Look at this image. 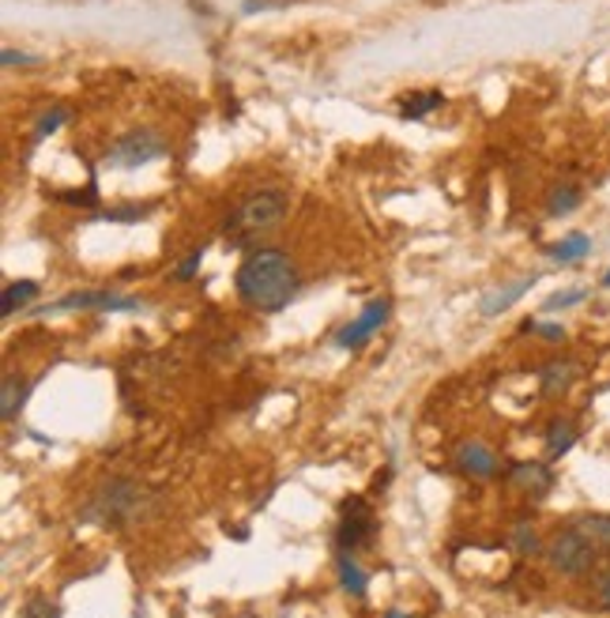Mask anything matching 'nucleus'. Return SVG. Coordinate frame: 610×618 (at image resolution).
Returning a JSON list of instances; mask_svg holds the SVG:
<instances>
[{
  "mask_svg": "<svg viewBox=\"0 0 610 618\" xmlns=\"http://www.w3.org/2000/svg\"><path fill=\"white\" fill-rule=\"evenodd\" d=\"M302 287L298 265L291 253L283 250H249L242 257V265L234 271V291L237 299L257 313H279L294 302Z\"/></svg>",
  "mask_w": 610,
  "mask_h": 618,
  "instance_id": "1",
  "label": "nucleus"
},
{
  "mask_svg": "<svg viewBox=\"0 0 610 618\" xmlns=\"http://www.w3.org/2000/svg\"><path fill=\"white\" fill-rule=\"evenodd\" d=\"M286 208H291V201H286L283 189H276V185L253 189V193L242 196V201H237V208L227 216V222H222V234L230 238V245L253 250L260 238L276 234V230L283 227Z\"/></svg>",
  "mask_w": 610,
  "mask_h": 618,
  "instance_id": "2",
  "label": "nucleus"
},
{
  "mask_svg": "<svg viewBox=\"0 0 610 618\" xmlns=\"http://www.w3.org/2000/svg\"><path fill=\"white\" fill-rule=\"evenodd\" d=\"M147 506H151V490L144 483L129 480V475H118V480L98 486L80 517L90 524H106V529H125V524L147 513Z\"/></svg>",
  "mask_w": 610,
  "mask_h": 618,
  "instance_id": "3",
  "label": "nucleus"
},
{
  "mask_svg": "<svg viewBox=\"0 0 610 618\" xmlns=\"http://www.w3.org/2000/svg\"><path fill=\"white\" fill-rule=\"evenodd\" d=\"M170 152L167 136L159 129H129L125 136H118L106 147V167L110 170H139L147 162L162 159Z\"/></svg>",
  "mask_w": 610,
  "mask_h": 618,
  "instance_id": "4",
  "label": "nucleus"
},
{
  "mask_svg": "<svg viewBox=\"0 0 610 618\" xmlns=\"http://www.w3.org/2000/svg\"><path fill=\"white\" fill-rule=\"evenodd\" d=\"M596 543L588 540L576 524H569V529L562 532H554L550 535V543H547V562H550V570L554 573H562V577H584V573H591V566H596Z\"/></svg>",
  "mask_w": 610,
  "mask_h": 618,
  "instance_id": "5",
  "label": "nucleus"
},
{
  "mask_svg": "<svg viewBox=\"0 0 610 618\" xmlns=\"http://www.w3.org/2000/svg\"><path fill=\"white\" fill-rule=\"evenodd\" d=\"M377 529H381V521H377L374 506L366 498H347L340 506V524H335V550L358 555L362 547H374Z\"/></svg>",
  "mask_w": 610,
  "mask_h": 618,
  "instance_id": "6",
  "label": "nucleus"
},
{
  "mask_svg": "<svg viewBox=\"0 0 610 618\" xmlns=\"http://www.w3.org/2000/svg\"><path fill=\"white\" fill-rule=\"evenodd\" d=\"M392 317V302L389 299H374L366 302V306L358 310V317L351 320V325H343L340 332H335V348L343 351H362L369 340H374L377 332L385 328V320Z\"/></svg>",
  "mask_w": 610,
  "mask_h": 618,
  "instance_id": "7",
  "label": "nucleus"
},
{
  "mask_svg": "<svg viewBox=\"0 0 610 618\" xmlns=\"http://www.w3.org/2000/svg\"><path fill=\"white\" fill-rule=\"evenodd\" d=\"M72 310H98V313H136L139 302L125 299V294L113 291H72L64 299H57L53 306H46L42 313H72Z\"/></svg>",
  "mask_w": 610,
  "mask_h": 618,
  "instance_id": "8",
  "label": "nucleus"
},
{
  "mask_svg": "<svg viewBox=\"0 0 610 618\" xmlns=\"http://www.w3.org/2000/svg\"><path fill=\"white\" fill-rule=\"evenodd\" d=\"M509 483L532 498H547L554 490V468H550V460H521L509 468Z\"/></svg>",
  "mask_w": 610,
  "mask_h": 618,
  "instance_id": "9",
  "label": "nucleus"
},
{
  "mask_svg": "<svg viewBox=\"0 0 610 618\" xmlns=\"http://www.w3.org/2000/svg\"><path fill=\"white\" fill-rule=\"evenodd\" d=\"M456 468L464 475H472V480H493V475H498V468H501V460H498V452H493L490 445L464 441L456 449Z\"/></svg>",
  "mask_w": 610,
  "mask_h": 618,
  "instance_id": "10",
  "label": "nucleus"
},
{
  "mask_svg": "<svg viewBox=\"0 0 610 618\" xmlns=\"http://www.w3.org/2000/svg\"><path fill=\"white\" fill-rule=\"evenodd\" d=\"M535 279L539 276H521L516 283H501V287H493V291H486L479 302V313L483 317H498V313H505L509 306H516V302L535 287Z\"/></svg>",
  "mask_w": 610,
  "mask_h": 618,
  "instance_id": "11",
  "label": "nucleus"
},
{
  "mask_svg": "<svg viewBox=\"0 0 610 618\" xmlns=\"http://www.w3.org/2000/svg\"><path fill=\"white\" fill-rule=\"evenodd\" d=\"M576 377H581V366L573 359H550L539 366V389L547 397H562L576 385Z\"/></svg>",
  "mask_w": 610,
  "mask_h": 618,
  "instance_id": "12",
  "label": "nucleus"
},
{
  "mask_svg": "<svg viewBox=\"0 0 610 618\" xmlns=\"http://www.w3.org/2000/svg\"><path fill=\"white\" fill-rule=\"evenodd\" d=\"M335 573H340V584H343V592H347V596L366 599V592H369V573L358 566V558L347 555V550H335Z\"/></svg>",
  "mask_w": 610,
  "mask_h": 618,
  "instance_id": "13",
  "label": "nucleus"
},
{
  "mask_svg": "<svg viewBox=\"0 0 610 618\" xmlns=\"http://www.w3.org/2000/svg\"><path fill=\"white\" fill-rule=\"evenodd\" d=\"M27 392H30L27 377L15 374V369H8L4 381H0V415H4V423H12V419L23 411V400H27Z\"/></svg>",
  "mask_w": 610,
  "mask_h": 618,
  "instance_id": "14",
  "label": "nucleus"
},
{
  "mask_svg": "<svg viewBox=\"0 0 610 618\" xmlns=\"http://www.w3.org/2000/svg\"><path fill=\"white\" fill-rule=\"evenodd\" d=\"M38 291H42V287H38L35 279H12V283H4V294H0V317H12V313H20L23 306H30V302L38 299Z\"/></svg>",
  "mask_w": 610,
  "mask_h": 618,
  "instance_id": "15",
  "label": "nucleus"
},
{
  "mask_svg": "<svg viewBox=\"0 0 610 618\" xmlns=\"http://www.w3.org/2000/svg\"><path fill=\"white\" fill-rule=\"evenodd\" d=\"M441 106H444L441 90H407V95H400V118L418 121V118H426V113L441 110Z\"/></svg>",
  "mask_w": 610,
  "mask_h": 618,
  "instance_id": "16",
  "label": "nucleus"
},
{
  "mask_svg": "<svg viewBox=\"0 0 610 618\" xmlns=\"http://www.w3.org/2000/svg\"><path fill=\"white\" fill-rule=\"evenodd\" d=\"M591 253V238L584 234V230H573V234H565L562 242H554L547 250L550 260H558V265H576V260H584Z\"/></svg>",
  "mask_w": 610,
  "mask_h": 618,
  "instance_id": "17",
  "label": "nucleus"
},
{
  "mask_svg": "<svg viewBox=\"0 0 610 618\" xmlns=\"http://www.w3.org/2000/svg\"><path fill=\"white\" fill-rule=\"evenodd\" d=\"M584 201V189L576 185V181H562V185H554L547 193V216L550 219H562L569 211H576Z\"/></svg>",
  "mask_w": 610,
  "mask_h": 618,
  "instance_id": "18",
  "label": "nucleus"
},
{
  "mask_svg": "<svg viewBox=\"0 0 610 618\" xmlns=\"http://www.w3.org/2000/svg\"><path fill=\"white\" fill-rule=\"evenodd\" d=\"M576 438H581V431H576L569 419H554V423L547 426V438H542V441H547V457L550 460L565 457V452L576 445Z\"/></svg>",
  "mask_w": 610,
  "mask_h": 618,
  "instance_id": "19",
  "label": "nucleus"
},
{
  "mask_svg": "<svg viewBox=\"0 0 610 618\" xmlns=\"http://www.w3.org/2000/svg\"><path fill=\"white\" fill-rule=\"evenodd\" d=\"M576 529H581L584 535H588L596 547H603L610 550V513H584V517H576Z\"/></svg>",
  "mask_w": 610,
  "mask_h": 618,
  "instance_id": "20",
  "label": "nucleus"
},
{
  "mask_svg": "<svg viewBox=\"0 0 610 618\" xmlns=\"http://www.w3.org/2000/svg\"><path fill=\"white\" fill-rule=\"evenodd\" d=\"M509 547L516 550V555H524V558H532V555H542V543H539V535H535V529L527 521H516L513 524V535H509Z\"/></svg>",
  "mask_w": 610,
  "mask_h": 618,
  "instance_id": "21",
  "label": "nucleus"
},
{
  "mask_svg": "<svg viewBox=\"0 0 610 618\" xmlns=\"http://www.w3.org/2000/svg\"><path fill=\"white\" fill-rule=\"evenodd\" d=\"M69 121V106H53V110H46L42 118L35 121V133H30V144H42L46 136H53L57 129Z\"/></svg>",
  "mask_w": 610,
  "mask_h": 618,
  "instance_id": "22",
  "label": "nucleus"
},
{
  "mask_svg": "<svg viewBox=\"0 0 610 618\" xmlns=\"http://www.w3.org/2000/svg\"><path fill=\"white\" fill-rule=\"evenodd\" d=\"M588 299V291L584 287H569V291H554L547 302H542V310L547 313H558V310H569V306H581V302Z\"/></svg>",
  "mask_w": 610,
  "mask_h": 618,
  "instance_id": "23",
  "label": "nucleus"
},
{
  "mask_svg": "<svg viewBox=\"0 0 610 618\" xmlns=\"http://www.w3.org/2000/svg\"><path fill=\"white\" fill-rule=\"evenodd\" d=\"M20 618H61V607L49 596H30L27 604L20 607Z\"/></svg>",
  "mask_w": 610,
  "mask_h": 618,
  "instance_id": "24",
  "label": "nucleus"
},
{
  "mask_svg": "<svg viewBox=\"0 0 610 618\" xmlns=\"http://www.w3.org/2000/svg\"><path fill=\"white\" fill-rule=\"evenodd\" d=\"M524 332L542 336L547 343H562V340H565V328L554 325V320H524Z\"/></svg>",
  "mask_w": 610,
  "mask_h": 618,
  "instance_id": "25",
  "label": "nucleus"
},
{
  "mask_svg": "<svg viewBox=\"0 0 610 618\" xmlns=\"http://www.w3.org/2000/svg\"><path fill=\"white\" fill-rule=\"evenodd\" d=\"M57 201L61 204H76V208H98V189H95V181L84 189V193H53Z\"/></svg>",
  "mask_w": 610,
  "mask_h": 618,
  "instance_id": "26",
  "label": "nucleus"
},
{
  "mask_svg": "<svg viewBox=\"0 0 610 618\" xmlns=\"http://www.w3.org/2000/svg\"><path fill=\"white\" fill-rule=\"evenodd\" d=\"M200 265H204V250H193V253H188V257L174 268V279H178V283H188V279H193L196 271H200Z\"/></svg>",
  "mask_w": 610,
  "mask_h": 618,
  "instance_id": "27",
  "label": "nucleus"
},
{
  "mask_svg": "<svg viewBox=\"0 0 610 618\" xmlns=\"http://www.w3.org/2000/svg\"><path fill=\"white\" fill-rule=\"evenodd\" d=\"M147 211H151L147 204H144V208H136V204H132V208H110V211H102L98 219H106V222H139V219L147 216Z\"/></svg>",
  "mask_w": 610,
  "mask_h": 618,
  "instance_id": "28",
  "label": "nucleus"
},
{
  "mask_svg": "<svg viewBox=\"0 0 610 618\" xmlns=\"http://www.w3.org/2000/svg\"><path fill=\"white\" fill-rule=\"evenodd\" d=\"M591 592H596V604L610 611V570H603L596 577V584H591Z\"/></svg>",
  "mask_w": 610,
  "mask_h": 618,
  "instance_id": "29",
  "label": "nucleus"
},
{
  "mask_svg": "<svg viewBox=\"0 0 610 618\" xmlns=\"http://www.w3.org/2000/svg\"><path fill=\"white\" fill-rule=\"evenodd\" d=\"M0 64H4V69H15V64H38V57L20 53V49H4V53H0Z\"/></svg>",
  "mask_w": 610,
  "mask_h": 618,
  "instance_id": "30",
  "label": "nucleus"
},
{
  "mask_svg": "<svg viewBox=\"0 0 610 618\" xmlns=\"http://www.w3.org/2000/svg\"><path fill=\"white\" fill-rule=\"evenodd\" d=\"M381 618H415V615H407V611H400V607H392V611H385Z\"/></svg>",
  "mask_w": 610,
  "mask_h": 618,
  "instance_id": "31",
  "label": "nucleus"
},
{
  "mask_svg": "<svg viewBox=\"0 0 610 618\" xmlns=\"http://www.w3.org/2000/svg\"><path fill=\"white\" fill-rule=\"evenodd\" d=\"M603 287H610V268H607V276H603Z\"/></svg>",
  "mask_w": 610,
  "mask_h": 618,
  "instance_id": "32",
  "label": "nucleus"
}]
</instances>
